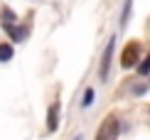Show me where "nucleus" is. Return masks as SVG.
Instances as JSON below:
<instances>
[{"instance_id": "nucleus-1", "label": "nucleus", "mask_w": 150, "mask_h": 140, "mask_svg": "<svg viewBox=\"0 0 150 140\" xmlns=\"http://www.w3.org/2000/svg\"><path fill=\"white\" fill-rule=\"evenodd\" d=\"M138 57H140V44L138 42H128L123 47V54H121V66L123 69H133L138 64Z\"/></svg>"}, {"instance_id": "nucleus-2", "label": "nucleus", "mask_w": 150, "mask_h": 140, "mask_svg": "<svg viewBox=\"0 0 150 140\" xmlns=\"http://www.w3.org/2000/svg\"><path fill=\"white\" fill-rule=\"evenodd\" d=\"M113 47H116V37H111L108 44L103 49V57H101V79H108V69H111V57H113Z\"/></svg>"}, {"instance_id": "nucleus-3", "label": "nucleus", "mask_w": 150, "mask_h": 140, "mask_svg": "<svg viewBox=\"0 0 150 140\" xmlns=\"http://www.w3.org/2000/svg\"><path fill=\"white\" fill-rule=\"evenodd\" d=\"M118 133V125H116V118H108L106 120V125L101 128V133H98V140H113Z\"/></svg>"}, {"instance_id": "nucleus-4", "label": "nucleus", "mask_w": 150, "mask_h": 140, "mask_svg": "<svg viewBox=\"0 0 150 140\" xmlns=\"http://www.w3.org/2000/svg\"><path fill=\"white\" fill-rule=\"evenodd\" d=\"M59 125V103H52L49 106V113H47V130L54 133Z\"/></svg>"}, {"instance_id": "nucleus-5", "label": "nucleus", "mask_w": 150, "mask_h": 140, "mask_svg": "<svg viewBox=\"0 0 150 140\" xmlns=\"http://www.w3.org/2000/svg\"><path fill=\"white\" fill-rule=\"evenodd\" d=\"M5 32H8V35H10L12 40H15V42L25 40V35H27L25 30H17V25H5Z\"/></svg>"}, {"instance_id": "nucleus-6", "label": "nucleus", "mask_w": 150, "mask_h": 140, "mask_svg": "<svg viewBox=\"0 0 150 140\" xmlns=\"http://www.w3.org/2000/svg\"><path fill=\"white\" fill-rule=\"evenodd\" d=\"M12 54H15L12 44H0V62H10Z\"/></svg>"}, {"instance_id": "nucleus-7", "label": "nucleus", "mask_w": 150, "mask_h": 140, "mask_svg": "<svg viewBox=\"0 0 150 140\" xmlns=\"http://www.w3.org/2000/svg\"><path fill=\"white\" fill-rule=\"evenodd\" d=\"M130 10H133V0H126V5H123V15H121V25H128Z\"/></svg>"}, {"instance_id": "nucleus-8", "label": "nucleus", "mask_w": 150, "mask_h": 140, "mask_svg": "<svg viewBox=\"0 0 150 140\" xmlns=\"http://www.w3.org/2000/svg\"><path fill=\"white\" fill-rule=\"evenodd\" d=\"M138 74H150V54L145 57V62L138 64Z\"/></svg>"}, {"instance_id": "nucleus-9", "label": "nucleus", "mask_w": 150, "mask_h": 140, "mask_svg": "<svg viewBox=\"0 0 150 140\" xmlns=\"http://www.w3.org/2000/svg\"><path fill=\"white\" fill-rule=\"evenodd\" d=\"M91 101H93V91L89 88V91L84 93V103H81V106H84V108H89V106H91Z\"/></svg>"}, {"instance_id": "nucleus-10", "label": "nucleus", "mask_w": 150, "mask_h": 140, "mask_svg": "<svg viewBox=\"0 0 150 140\" xmlns=\"http://www.w3.org/2000/svg\"><path fill=\"white\" fill-rule=\"evenodd\" d=\"M3 20L8 22V25H12V20H15V15H12V10H3Z\"/></svg>"}, {"instance_id": "nucleus-11", "label": "nucleus", "mask_w": 150, "mask_h": 140, "mask_svg": "<svg viewBox=\"0 0 150 140\" xmlns=\"http://www.w3.org/2000/svg\"><path fill=\"white\" fill-rule=\"evenodd\" d=\"M74 140H81V135H79V138H74Z\"/></svg>"}]
</instances>
